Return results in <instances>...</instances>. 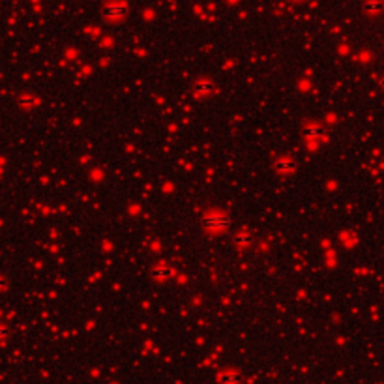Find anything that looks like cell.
I'll list each match as a JSON object with an SVG mask.
<instances>
[{
  "label": "cell",
  "mask_w": 384,
  "mask_h": 384,
  "mask_svg": "<svg viewBox=\"0 0 384 384\" xmlns=\"http://www.w3.org/2000/svg\"><path fill=\"white\" fill-rule=\"evenodd\" d=\"M203 229L206 233H210V235H217V233H221L225 231L229 225H231V217L227 216V214L219 212V210H214V212H208L206 216L203 217Z\"/></svg>",
  "instance_id": "6da1fadb"
},
{
  "label": "cell",
  "mask_w": 384,
  "mask_h": 384,
  "mask_svg": "<svg viewBox=\"0 0 384 384\" xmlns=\"http://www.w3.org/2000/svg\"><path fill=\"white\" fill-rule=\"evenodd\" d=\"M174 276V268L169 264H156L150 270V278H154L156 281H169Z\"/></svg>",
  "instance_id": "277c9868"
},
{
  "label": "cell",
  "mask_w": 384,
  "mask_h": 384,
  "mask_svg": "<svg viewBox=\"0 0 384 384\" xmlns=\"http://www.w3.org/2000/svg\"><path fill=\"white\" fill-rule=\"evenodd\" d=\"M233 242L238 249H247V247H251L253 242H255V235L251 233V231H238L233 238Z\"/></svg>",
  "instance_id": "5b68a950"
},
{
  "label": "cell",
  "mask_w": 384,
  "mask_h": 384,
  "mask_svg": "<svg viewBox=\"0 0 384 384\" xmlns=\"http://www.w3.org/2000/svg\"><path fill=\"white\" fill-rule=\"evenodd\" d=\"M214 92V83L208 79H201L193 85V96L195 97H204Z\"/></svg>",
  "instance_id": "8992f818"
},
{
  "label": "cell",
  "mask_w": 384,
  "mask_h": 384,
  "mask_svg": "<svg viewBox=\"0 0 384 384\" xmlns=\"http://www.w3.org/2000/svg\"><path fill=\"white\" fill-rule=\"evenodd\" d=\"M320 133H322V128H320V126H315V124L304 128V137H306V139H317V137H320Z\"/></svg>",
  "instance_id": "ba28073f"
},
{
  "label": "cell",
  "mask_w": 384,
  "mask_h": 384,
  "mask_svg": "<svg viewBox=\"0 0 384 384\" xmlns=\"http://www.w3.org/2000/svg\"><path fill=\"white\" fill-rule=\"evenodd\" d=\"M128 13H129V6L126 2H122V0H113V2L105 4V8H103V15H105L109 21H120Z\"/></svg>",
  "instance_id": "7a4b0ae2"
},
{
  "label": "cell",
  "mask_w": 384,
  "mask_h": 384,
  "mask_svg": "<svg viewBox=\"0 0 384 384\" xmlns=\"http://www.w3.org/2000/svg\"><path fill=\"white\" fill-rule=\"evenodd\" d=\"M274 171L278 172L279 176H288L296 171V163L290 158H279L274 161Z\"/></svg>",
  "instance_id": "3957f363"
},
{
  "label": "cell",
  "mask_w": 384,
  "mask_h": 384,
  "mask_svg": "<svg viewBox=\"0 0 384 384\" xmlns=\"http://www.w3.org/2000/svg\"><path fill=\"white\" fill-rule=\"evenodd\" d=\"M292 2H300V0H292Z\"/></svg>",
  "instance_id": "30bf717a"
},
{
  "label": "cell",
  "mask_w": 384,
  "mask_h": 384,
  "mask_svg": "<svg viewBox=\"0 0 384 384\" xmlns=\"http://www.w3.org/2000/svg\"><path fill=\"white\" fill-rule=\"evenodd\" d=\"M217 381L221 384H240L242 383V379H240V375L236 373V371H225L217 377Z\"/></svg>",
  "instance_id": "52a82bcc"
},
{
  "label": "cell",
  "mask_w": 384,
  "mask_h": 384,
  "mask_svg": "<svg viewBox=\"0 0 384 384\" xmlns=\"http://www.w3.org/2000/svg\"><path fill=\"white\" fill-rule=\"evenodd\" d=\"M379 8H381V6H379V2H377V0H367V2L363 4V10L367 11V13H373V11H379Z\"/></svg>",
  "instance_id": "9c48e42d"
}]
</instances>
